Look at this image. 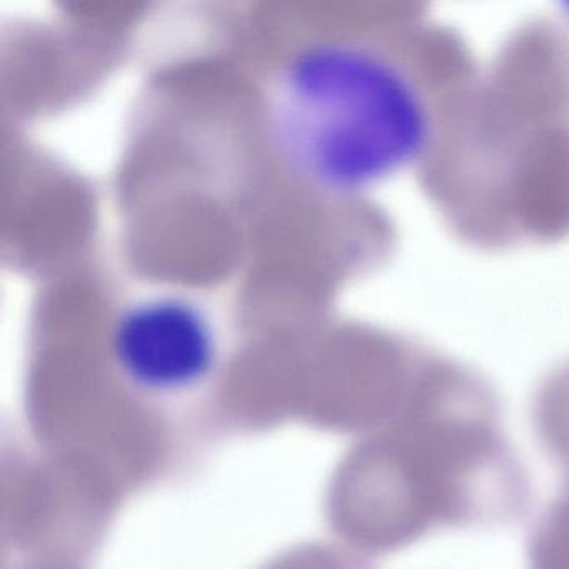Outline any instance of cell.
Wrapping results in <instances>:
<instances>
[{
    "instance_id": "cell-1",
    "label": "cell",
    "mask_w": 569,
    "mask_h": 569,
    "mask_svg": "<svg viewBox=\"0 0 569 569\" xmlns=\"http://www.w3.org/2000/svg\"><path fill=\"white\" fill-rule=\"evenodd\" d=\"M272 138L292 171L332 196H358L421 164L438 121L418 76L371 42L326 38L282 62L269 89Z\"/></svg>"
},
{
    "instance_id": "cell-2",
    "label": "cell",
    "mask_w": 569,
    "mask_h": 569,
    "mask_svg": "<svg viewBox=\"0 0 569 569\" xmlns=\"http://www.w3.org/2000/svg\"><path fill=\"white\" fill-rule=\"evenodd\" d=\"M371 461L365 531L385 548L439 528L506 525L528 506V478L498 405L459 372L435 369L419 378Z\"/></svg>"
},
{
    "instance_id": "cell-3",
    "label": "cell",
    "mask_w": 569,
    "mask_h": 569,
    "mask_svg": "<svg viewBox=\"0 0 569 569\" xmlns=\"http://www.w3.org/2000/svg\"><path fill=\"white\" fill-rule=\"evenodd\" d=\"M111 346L122 378L154 398L196 391L221 358L212 319L182 296H149L126 306L116 319Z\"/></svg>"
},
{
    "instance_id": "cell-4",
    "label": "cell",
    "mask_w": 569,
    "mask_h": 569,
    "mask_svg": "<svg viewBox=\"0 0 569 569\" xmlns=\"http://www.w3.org/2000/svg\"><path fill=\"white\" fill-rule=\"evenodd\" d=\"M532 421L542 448L569 475V371L546 382L536 399Z\"/></svg>"
},
{
    "instance_id": "cell-5",
    "label": "cell",
    "mask_w": 569,
    "mask_h": 569,
    "mask_svg": "<svg viewBox=\"0 0 569 569\" xmlns=\"http://www.w3.org/2000/svg\"><path fill=\"white\" fill-rule=\"evenodd\" d=\"M528 558L529 569H569V475L532 531Z\"/></svg>"
},
{
    "instance_id": "cell-6",
    "label": "cell",
    "mask_w": 569,
    "mask_h": 569,
    "mask_svg": "<svg viewBox=\"0 0 569 569\" xmlns=\"http://www.w3.org/2000/svg\"><path fill=\"white\" fill-rule=\"evenodd\" d=\"M568 11H569V6H568ZM569 16V14H568Z\"/></svg>"
}]
</instances>
